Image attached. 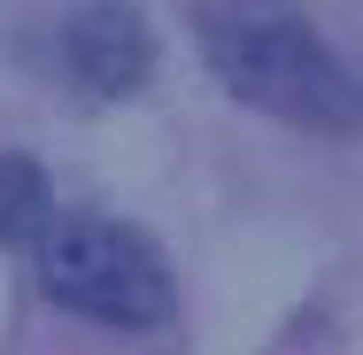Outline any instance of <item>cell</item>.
<instances>
[{
  "label": "cell",
  "instance_id": "obj_1",
  "mask_svg": "<svg viewBox=\"0 0 363 355\" xmlns=\"http://www.w3.org/2000/svg\"><path fill=\"white\" fill-rule=\"evenodd\" d=\"M201 47L224 93H240L263 116H286L301 132H348L363 116L356 77L340 70L309 23L294 16H255V8H201Z\"/></svg>",
  "mask_w": 363,
  "mask_h": 355
},
{
  "label": "cell",
  "instance_id": "obj_2",
  "mask_svg": "<svg viewBox=\"0 0 363 355\" xmlns=\"http://www.w3.org/2000/svg\"><path fill=\"white\" fill-rule=\"evenodd\" d=\"M39 286L47 301H62L93 325H116V332H147L170 317V263L155 255L147 232L116 216H47Z\"/></svg>",
  "mask_w": 363,
  "mask_h": 355
},
{
  "label": "cell",
  "instance_id": "obj_3",
  "mask_svg": "<svg viewBox=\"0 0 363 355\" xmlns=\"http://www.w3.org/2000/svg\"><path fill=\"white\" fill-rule=\"evenodd\" d=\"M62 62L93 101H124L147 70H155V31L132 0H85L62 23Z\"/></svg>",
  "mask_w": 363,
  "mask_h": 355
},
{
  "label": "cell",
  "instance_id": "obj_4",
  "mask_svg": "<svg viewBox=\"0 0 363 355\" xmlns=\"http://www.w3.org/2000/svg\"><path fill=\"white\" fill-rule=\"evenodd\" d=\"M55 216V193H47V170L31 154H0V247L16 240H39Z\"/></svg>",
  "mask_w": 363,
  "mask_h": 355
}]
</instances>
